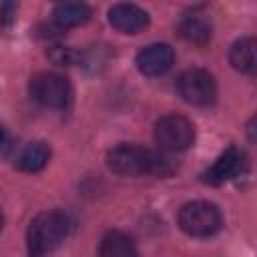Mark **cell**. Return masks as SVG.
Wrapping results in <instances>:
<instances>
[{
    "instance_id": "18",
    "label": "cell",
    "mask_w": 257,
    "mask_h": 257,
    "mask_svg": "<svg viewBox=\"0 0 257 257\" xmlns=\"http://www.w3.org/2000/svg\"><path fill=\"white\" fill-rule=\"evenodd\" d=\"M2 225H4V217H2V211H0V231H2Z\"/></svg>"
},
{
    "instance_id": "17",
    "label": "cell",
    "mask_w": 257,
    "mask_h": 257,
    "mask_svg": "<svg viewBox=\"0 0 257 257\" xmlns=\"http://www.w3.org/2000/svg\"><path fill=\"white\" fill-rule=\"evenodd\" d=\"M4 145H6V131L0 126V149H2Z\"/></svg>"
},
{
    "instance_id": "9",
    "label": "cell",
    "mask_w": 257,
    "mask_h": 257,
    "mask_svg": "<svg viewBox=\"0 0 257 257\" xmlns=\"http://www.w3.org/2000/svg\"><path fill=\"white\" fill-rule=\"evenodd\" d=\"M108 22L122 34H137L149 26V14L137 4H114L108 10Z\"/></svg>"
},
{
    "instance_id": "2",
    "label": "cell",
    "mask_w": 257,
    "mask_h": 257,
    "mask_svg": "<svg viewBox=\"0 0 257 257\" xmlns=\"http://www.w3.org/2000/svg\"><path fill=\"white\" fill-rule=\"evenodd\" d=\"M68 235V217L58 211H42L38 213L26 231V249L28 257H44L52 253Z\"/></svg>"
},
{
    "instance_id": "4",
    "label": "cell",
    "mask_w": 257,
    "mask_h": 257,
    "mask_svg": "<svg viewBox=\"0 0 257 257\" xmlns=\"http://www.w3.org/2000/svg\"><path fill=\"white\" fill-rule=\"evenodd\" d=\"M155 141L163 151H187L195 143V124L183 114H165L155 122Z\"/></svg>"
},
{
    "instance_id": "7",
    "label": "cell",
    "mask_w": 257,
    "mask_h": 257,
    "mask_svg": "<svg viewBox=\"0 0 257 257\" xmlns=\"http://www.w3.org/2000/svg\"><path fill=\"white\" fill-rule=\"evenodd\" d=\"M247 169L245 153L237 147H229L225 153L219 155V159L203 173V181L209 185H223L227 181H233L241 177Z\"/></svg>"
},
{
    "instance_id": "5",
    "label": "cell",
    "mask_w": 257,
    "mask_h": 257,
    "mask_svg": "<svg viewBox=\"0 0 257 257\" xmlns=\"http://www.w3.org/2000/svg\"><path fill=\"white\" fill-rule=\"evenodd\" d=\"M30 96L46 108H66L72 100L68 78L56 72H40L30 78Z\"/></svg>"
},
{
    "instance_id": "15",
    "label": "cell",
    "mask_w": 257,
    "mask_h": 257,
    "mask_svg": "<svg viewBox=\"0 0 257 257\" xmlns=\"http://www.w3.org/2000/svg\"><path fill=\"white\" fill-rule=\"evenodd\" d=\"M50 58L56 62V64H74L76 60H78V54L74 52V50H70V48H66V46H56V48H52V52H50Z\"/></svg>"
},
{
    "instance_id": "14",
    "label": "cell",
    "mask_w": 257,
    "mask_h": 257,
    "mask_svg": "<svg viewBox=\"0 0 257 257\" xmlns=\"http://www.w3.org/2000/svg\"><path fill=\"white\" fill-rule=\"evenodd\" d=\"M255 38L253 36H243L239 40L233 42L231 50H229V62L235 70L239 72H245V74H251L255 72V62H257V56H255Z\"/></svg>"
},
{
    "instance_id": "12",
    "label": "cell",
    "mask_w": 257,
    "mask_h": 257,
    "mask_svg": "<svg viewBox=\"0 0 257 257\" xmlns=\"http://www.w3.org/2000/svg\"><path fill=\"white\" fill-rule=\"evenodd\" d=\"M90 16H92V10L84 2H62V4H56L52 10V18L60 28L82 26L90 20Z\"/></svg>"
},
{
    "instance_id": "13",
    "label": "cell",
    "mask_w": 257,
    "mask_h": 257,
    "mask_svg": "<svg viewBox=\"0 0 257 257\" xmlns=\"http://www.w3.org/2000/svg\"><path fill=\"white\" fill-rule=\"evenodd\" d=\"M48 159H50L48 145L42 141H34L20 149V153L16 155V167L24 173H36L46 167Z\"/></svg>"
},
{
    "instance_id": "8",
    "label": "cell",
    "mask_w": 257,
    "mask_h": 257,
    "mask_svg": "<svg viewBox=\"0 0 257 257\" xmlns=\"http://www.w3.org/2000/svg\"><path fill=\"white\" fill-rule=\"evenodd\" d=\"M173 62H175V52L165 42L149 44L137 54L139 72L145 74V76H151V78L153 76H163L165 72H169Z\"/></svg>"
},
{
    "instance_id": "16",
    "label": "cell",
    "mask_w": 257,
    "mask_h": 257,
    "mask_svg": "<svg viewBox=\"0 0 257 257\" xmlns=\"http://www.w3.org/2000/svg\"><path fill=\"white\" fill-rule=\"evenodd\" d=\"M14 12H16V4H12V2H8V4H2V6H0V22H2V24H8V22H12V16H14Z\"/></svg>"
},
{
    "instance_id": "1",
    "label": "cell",
    "mask_w": 257,
    "mask_h": 257,
    "mask_svg": "<svg viewBox=\"0 0 257 257\" xmlns=\"http://www.w3.org/2000/svg\"><path fill=\"white\" fill-rule=\"evenodd\" d=\"M106 163L112 173L122 177H165L173 171L169 159H165L161 153L133 143H122L110 149L106 155Z\"/></svg>"
},
{
    "instance_id": "6",
    "label": "cell",
    "mask_w": 257,
    "mask_h": 257,
    "mask_svg": "<svg viewBox=\"0 0 257 257\" xmlns=\"http://www.w3.org/2000/svg\"><path fill=\"white\" fill-rule=\"evenodd\" d=\"M179 96L193 106H209L217 98V82L203 68H189L177 78Z\"/></svg>"
},
{
    "instance_id": "3",
    "label": "cell",
    "mask_w": 257,
    "mask_h": 257,
    "mask_svg": "<svg viewBox=\"0 0 257 257\" xmlns=\"http://www.w3.org/2000/svg\"><path fill=\"white\" fill-rule=\"evenodd\" d=\"M177 223L187 235L205 239L219 233L223 225V215L219 207L209 201H191L179 209Z\"/></svg>"
},
{
    "instance_id": "11",
    "label": "cell",
    "mask_w": 257,
    "mask_h": 257,
    "mask_svg": "<svg viewBox=\"0 0 257 257\" xmlns=\"http://www.w3.org/2000/svg\"><path fill=\"white\" fill-rule=\"evenodd\" d=\"M98 257H139V251L126 233L108 231L98 243Z\"/></svg>"
},
{
    "instance_id": "10",
    "label": "cell",
    "mask_w": 257,
    "mask_h": 257,
    "mask_svg": "<svg viewBox=\"0 0 257 257\" xmlns=\"http://www.w3.org/2000/svg\"><path fill=\"white\" fill-rule=\"evenodd\" d=\"M211 32H213L211 20L203 12L193 10L183 14L179 20V34L191 44H197V46L207 44L211 40Z\"/></svg>"
}]
</instances>
